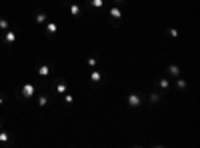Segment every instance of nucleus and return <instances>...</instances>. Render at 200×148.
<instances>
[{"instance_id":"4","label":"nucleus","mask_w":200,"mask_h":148,"mask_svg":"<svg viewBox=\"0 0 200 148\" xmlns=\"http://www.w3.org/2000/svg\"><path fill=\"white\" fill-rule=\"evenodd\" d=\"M32 94H34V84H24L22 86V96L24 98H32Z\"/></svg>"},{"instance_id":"13","label":"nucleus","mask_w":200,"mask_h":148,"mask_svg":"<svg viewBox=\"0 0 200 148\" xmlns=\"http://www.w3.org/2000/svg\"><path fill=\"white\" fill-rule=\"evenodd\" d=\"M96 64H98V56H90V58H88V66L96 68Z\"/></svg>"},{"instance_id":"14","label":"nucleus","mask_w":200,"mask_h":148,"mask_svg":"<svg viewBox=\"0 0 200 148\" xmlns=\"http://www.w3.org/2000/svg\"><path fill=\"white\" fill-rule=\"evenodd\" d=\"M56 90H58V94H62V92L66 90V82H64V80H60V82H58V86H56Z\"/></svg>"},{"instance_id":"20","label":"nucleus","mask_w":200,"mask_h":148,"mask_svg":"<svg viewBox=\"0 0 200 148\" xmlns=\"http://www.w3.org/2000/svg\"><path fill=\"white\" fill-rule=\"evenodd\" d=\"M0 28H10L8 20H4V18H0Z\"/></svg>"},{"instance_id":"24","label":"nucleus","mask_w":200,"mask_h":148,"mask_svg":"<svg viewBox=\"0 0 200 148\" xmlns=\"http://www.w3.org/2000/svg\"><path fill=\"white\" fill-rule=\"evenodd\" d=\"M0 128H2V126H0Z\"/></svg>"},{"instance_id":"2","label":"nucleus","mask_w":200,"mask_h":148,"mask_svg":"<svg viewBox=\"0 0 200 148\" xmlns=\"http://www.w3.org/2000/svg\"><path fill=\"white\" fill-rule=\"evenodd\" d=\"M110 14H112V22H110V24H112V26L116 28V26H118V20H120V16H122V10L118 8V4L110 8Z\"/></svg>"},{"instance_id":"23","label":"nucleus","mask_w":200,"mask_h":148,"mask_svg":"<svg viewBox=\"0 0 200 148\" xmlns=\"http://www.w3.org/2000/svg\"><path fill=\"white\" fill-rule=\"evenodd\" d=\"M0 104H4V98H2V94H0Z\"/></svg>"},{"instance_id":"16","label":"nucleus","mask_w":200,"mask_h":148,"mask_svg":"<svg viewBox=\"0 0 200 148\" xmlns=\"http://www.w3.org/2000/svg\"><path fill=\"white\" fill-rule=\"evenodd\" d=\"M48 72H50V68H48L46 64H44V66H40V70H38L40 76H48Z\"/></svg>"},{"instance_id":"22","label":"nucleus","mask_w":200,"mask_h":148,"mask_svg":"<svg viewBox=\"0 0 200 148\" xmlns=\"http://www.w3.org/2000/svg\"><path fill=\"white\" fill-rule=\"evenodd\" d=\"M114 2H116V4H124L126 0H114Z\"/></svg>"},{"instance_id":"8","label":"nucleus","mask_w":200,"mask_h":148,"mask_svg":"<svg viewBox=\"0 0 200 148\" xmlns=\"http://www.w3.org/2000/svg\"><path fill=\"white\" fill-rule=\"evenodd\" d=\"M44 26H46V32H48V34H54V32H56V30H58V28H56V24H54V22H46V24H44Z\"/></svg>"},{"instance_id":"9","label":"nucleus","mask_w":200,"mask_h":148,"mask_svg":"<svg viewBox=\"0 0 200 148\" xmlns=\"http://www.w3.org/2000/svg\"><path fill=\"white\" fill-rule=\"evenodd\" d=\"M88 4H90V6H94V8H102L104 6V0H88Z\"/></svg>"},{"instance_id":"19","label":"nucleus","mask_w":200,"mask_h":148,"mask_svg":"<svg viewBox=\"0 0 200 148\" xmlns=\"http://www.w3.org/2000/svg\"><path fill=\"white\" fill-rule=\"evenodd\" d=\"M38 104H40V106H46V104H48V96H40Z\"/></svg>"},{"instance_id":"1","label":"nucleus","mask_w":200,"mask_h":148,"mask_svg":"<svg viewBox=\"0 0 200 148\" xmlns=\"http://www.w3.org/2000/svg\"><path fill=\"white\" fill-rule=\"evenodd\" d=\"M34 22H36V24H40V26H44V24L48 22L46 12H44V10H40V8H36V12H34Z\"/></svg>"},{"instance_id":"3","label":"nucleus","mask_w":200,"mask_h":148,"mask_svg":"<svg viewBox=\"0 0 200 148\" xmlns=\"http://www.w3.org/2000/svg\"><path fill=\"white\" fill-rule=\"evenodd\" d=\"M126 102L128 104H130V106H140V94L138 92H130V94H128V98H126Z\"/></svg>"},{"instance_id":"15","label":"nucleus","mask_w":200,"mask_h":148,"mask_svg":"<svg viewBox=\"0 0 200 148\" xmlns=\"http://www.w3.org/2000/svg\"><path fill=\"white\" fill-rule=\"evenodd\" d=\"M12 140V136L6 134V132H0V142H10Z\"/></svg>"},{"instance_id":"17","label":"nucleus","mask_w":200,"mask_h":148,"mask_svg":"<svg viewBox=\"0 0 200 148\" xmlns=\"http://www.w3.org/2000/svg\"><path fill=\"white\" fill-rule=\"evenodd\" d=\"M72 100H74L72 92H70V94H66V96H64V104H66V106H70V104H72Z\"/></svg>"},{"instance_id":"21","label":"nucleus","mask_w":200,"mask_h":148,"mask_svg":"<svg viewBox=\"0 0 200 148\" xmlns=\"http://www.w3.org/2000/svg\"><path fill=\"white\" fill-rule=\"evenodd\" d=\"M168 34H170L172 38H176V36H178V30H174V28H170V30H168Z\"/></svg>"},{"instance_id":"11","label":"nucleus","mask_w":200,"mask_h":148,"mask_svg":"<svg viewBox=\"0 0 200 148\" xmlns=\"http://www.w3.org/2000/svg\"><path fill=\"white\" fill-rule=\"evenodd\" d=\"M70 12H72L74 16H80V14H82V8H80L78 4H72V6H70Z\"/></svg>"},{"instance_id":"12","label":"nucleus","mask_w":200,"mask_h":148,"mask_svg":"<svg viewBox=\"0 0 200 148\" xmlns=\"http://www.w3.org/2000/svg\"><path fill=\"white\" fill-rule=\"evenodd\" d=\"M160 100H162V96H160V94H156V92L150 94V104H158Z\"/></svg>"},{"instance_id":"7","label":"nucleus","mask_w":200,"mask_h":148,"mask_svg":"<svg viewBox=\"0 0 200 148\" xmlns=\"http://www.w3.org/2000/svg\"><path fill=\"white\" fill-rule=\"evenodd\" d=\"M156 86L162 88V90H166V88L170 86V80H168V78H158V80H156Z\"/></svg>"},{"instance_id":"10","label":"nucleus","mask_w":200,"mask_h":148,"mask_svg":"<svg viewBox=\"0 0 200 148\" xmlns=\"http://www.w3.org/2000/svg\"><path fill=\"white\" fill-rule=\"evenodd\" d=\"M168 74H170V76H178V74H180V68L176 66V64H172V66H168Z\"/></svg>"},{"instance_id":"18","label":"nucleus","mask_w":200,"mask_h":148,"mask_svg":"<svg viewBox=\"0 0 200 148\" xmlns=\"http://www.w3.org/2000/svg\"><path fill=\"white\" fill-rule=\"evenodd\" d=\"M176 88L184 90V88H186V80H182V78H180V80H176Z\"/></svg>"},{"instance_id":"5","label":"nucleus","mask_w":200,"mask_h":148,"mask_svg":"<svg viewBox=\"0 0 200 148\" xmlns=\"http://www.w3.org/2000/svg\"><path fill=\"white\" fill-rule=\"evenodd\" d=\"M100 80H102L100 72L96 70V68H92V72H90V82H92V84H100Z\"/></svg>"},{"instance_id":"6","label":"nucleus","mask_w":200,"mask_h":148,"mask_svg":"<svg viewBox=\"0 0 200 148\" xmlns=\"http://www.w3.org/2000/svg\"><path fill=\"white\" fill-rule=\"evenodd\" d=\"M14 40H16V34H14V30H8V32L4 34V42H6V44H12Z\"/></svg>"}]
</instances>
